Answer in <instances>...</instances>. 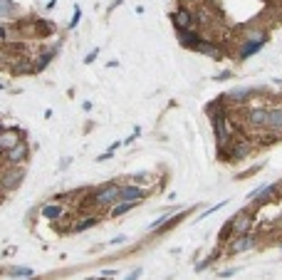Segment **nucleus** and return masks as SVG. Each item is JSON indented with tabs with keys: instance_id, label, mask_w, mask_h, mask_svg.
<instances>
[{
	"instance_id": "1",
	"label": "nucleus",
	"mask_w": 282,
	"mask_h": 280,
	"mask_svg": "<svg viewBox=\"0 0 282 280\" xmlns=\"http://www.w3.org/2000/svg\"><path fill=\"white\" fill-rule=\"evenodd\" d=\"M114 201H122V186H117V184H107L94 194L97 206H112Z\"/></svg>"
},
{
	"instance_id": "2",
	"label": "nucleus",
	"mask_w": 282,
	"mask_h": 280,
	"mask_svg": "<svg viewBox=\"0 0 282 280\" xmlns=\"http://www.w3.org/2000/svg\"><path fill=\"white\" fill-rule=\"evenodd\" d=\"M22 179H25V171H22V169H17V166H12L10 171H5V174H2L0 186H2L5 191H15V189L22 184Z\"/></svg>"
},
{
	"instance_id": "3",
	"label": "nucleus",
	"mask_w": 282,
	"mask_h": 280,
	"mask_svg": "<svg viewBox=\"0 0 282 280\" xmlns=\"http://www.w3.org/2000/svg\"><path fill=\"white\" fill-rule=\"evenodd\" d=\"M15 144H20V132H17V129H5V132H0V151H10Z\"/></svg>"
},
{
	"instance_id": "4",
	"label": "nucleus",
	"mask_w": 282,
	"mask_h": 280,
	"mask_svg": "<svg viewBox=\"0 0 282 280\" xmlns=\"http://www.w3.org/2000/svg\"><path fill=\"white\" fill-rule=\"evenodd\" d=\"M25 156H27V146H25V141H20V144H15V146L7 151V164L17 166V164L25 161Z\"/></svg>"
},
{
	"instance_id": "5",
	"label": "nucleus",
	"mask_w": 282,
	"mask_h": 280,
	"mask_svg": "<svg viewBox=\"0 0 282 280\" xmlns=\"http://www.w3.org/2000/svg\"><path fill=\"white\" fill-rule=\"evenodd\" d=\"M265 127H268L270 132L280 134L282 132V109H270V112H268V122H265Z\"/></svg>"
},
{
	"instance_id": "6",
	"label": "nucleus",
	"mask_w": 282,
	"mask_h": 280,
	"mask_svg": "<svg viewBox=\"0 0 282 280\" xmlns=\"http://www.w3.org/2000/svg\"><path fill=\"white\" fill-rule=\"evenodd\" d=\"M253 246H255V238H250V236L243 233V236H238V238L233 241L230 251H233V253H243V251H250Z\"/></svg>"
},
{
	"instance_id": "7",
	"label": "nucleus",
	"mask_w": 282,
	"mask_h": 280,
	"mask_svg": "<svg viewBox=\"0 0 282 280\" xmlns=\"http://www.w3.org/2000/svg\"><path fill=\"white\" fill-rule=\"evenodd\" d=\"M178 40H181V45H186V47H196L201 37H198L196 32H191L188 27H178Z\"/></svg>"
},
{
	"instance_id": "8",
	"label": "nucleus",
	"mask_w": 282,
	"mask_h": 280,
	"mask_svg": "<svg viewBox=\"0 0 282 280\" xmlns=\"http://www.w3.org/2000/svg\"><path fill=\"white\" fill-rule=\"evenodd\" d=\"M230 226H233V233H245V231L250 228V216H245V213H238V216L230 221Z\"/></svg>"
},
{
	"instance_id": "9",
	"label": "nucleus",
	"mask_w": 282,
	"mask_h": 280,
	"mask_svg": "<svg viewBox=\"0 0 282 280\" xmlns=\"http://www.w3.org/2000/svg\"><path fill=\"white\" fill-rule=\"evenodd\" d=\"M122 201H143V191L139 186H122Z\"/></svg>"
},
{
	"instance_id": "10",
	"label": "nucleus",
	"mask_w": 282,
	"mask_h": 280,
	"mask_svg": "<svg viewBox=\"0 0 282 280\" xmlns=\"http://www.w3.org/2000/svg\"><path fill=\"white\" fill-rule=\"evenodd\" d=\"M171 17H173V22H176L178 27H191V22H193L191 15H188V10H178V12H173Z\"/></svg>"
},
{
	"instance_id": "11",
	"label": "nucleus",
	"mask_w": 282,
	"mask_h": 280,
	"mask_svg": "<svg viewBox=\"0 0 282 280\" xmlns=\"http://www.w3.org/2000/svg\"><path fill=\"white\" fill-rule=\"evenodd\" d=\"M250 122H253L255 127H265V122H268V112H265V109H255V112H250Z\"/></svg>"
},
{
	"instance_id": "12",
	"label": "nucleus",
	"mask_w": 282,
	"mask_h": 280,
	"mask_svg": "<svg viewBox=\"0 0 282 280\" xmlns=\"http://www.w3.org/2000/svg\"><path fill=\"white\" fill-rule=\"evenodd\" d=\"M17 12V5L12 2V0H0V15L2 17H10V15H15Z\"/></svg>"
},
{
	"instance_id": "13",
	"label": "nucleus",
	"mask_w": 282,
	"mask_h": 280,
	"mask_svg": "<svg viewBox=\"0 0 282 280\" xmlns=\"http://www.w3.org/2000/svg\"><path fill=\"white\" fill-rule=\"evenodd\" d=\"M139 201H124V204H119V206H114V211H112V216L114 218H119V216H124V213H129V211L134 209Z\"/></svg>"
},
{
	"instance_id": "14",
	"label": "nucleus",
	"mask_w": 282,
	"mask_h": 280,
	"mask_svg": "<svg viewBox=\"0 0 282 280\" xmlns=\"http://www.w3.org/2000/svg\"><path fill=\"white\" fill-rule=\"evenodd\" d=\"M193 50H198V52H203V55H211V57H220V50L213 47V45H206V42H198Z\"/></svg>"
},
{
	"instance_id": "15",
	"label": "nucleus",
	"mask_w": 282,
	"mask_h": 280,
	"mask_svg": "<svg viewBox=\"0 0 282 280\" xmlns=\"http://www.w3.org/2000/svg\"><path fill=\"white\" fill-rule=\"evenodd\" d=\"M260 47H263V42H250V40H245V47H243L240 57H248V55H253L255 50H260Z\"/></svg>"
},
{
	"instance_id": "16",
	"label": "nucleus",
	"mask_w": 282,
	"mask_h": 280,
	"mask_svg": "<svg viewBox=\"0 0 282 280\" xmlns=\"http://www.w3.org/2000/svg\"><path fill=\"white\" fill-rule=\"evenodd\" d=\"M42 216H45V218H60V216H62V206H45V209H42Z\"/></svg>"
},
{
	"instance_id": "17",
	"label": "nucleus",
	"mask_w": 282,
	"mask_h": 280,
	"mask_svg": "<svg viewBox=\"0 0 282 280\" xmlns=\"http://www.w3.org/2000/svg\"><path fill=\"white\" fill-rule=\"evenodd\" d=\"M97 223V218H87V221H79L77 226H74V231H87V228H92Z\"/></svg>"
},
{
	"instance_id": "18",
	"label": "nucleus",
	"mask_w": 282,
	"mask_h": 280,
	"mask_svg": "<svg viewBox=\"0 0 282 280\" xmlns=\"http://www.w3.org/2000/svg\"><path fill=\"white\" fill-rule=\"evenodd\" d=\"M248 94H250V89H235V92H230L233 102H243V97H248Z\"/></svg>"
},
{
	"instance_id": "19",
	"label": "nucleus",
	"mask_w": 282,
	"mask_h": 280,
	"mask_svg": "<svg viewBox=\"0 0 282 280\" xmlns=\"http://www.w3.org/2000/svg\"><path fill=\"white\" fill-rule=\"evenodd\" d=\"M7 273H10V276H32V268H20V266H17V268H10Z\"/></svg>"
},
{
	"instance_id": "20",
	"label": "nucleus",
	"mask_w": 282,
	"mask_h": 280,
	"mask_svg": "<svg viewBox=\"0 0 282 280\" xmlns=\"http://www.w3.org/2000/svg\"><path fill=\"white\" fill-rule=\"evenodd\" d=\"M52 55H55V50H52V52H47L45 57H40V62H37V70H45V67H47V62L52 60Z\"/></svg>"
},
{
	"instance_id": "21",
	"label": "nucleus",
	"mask_w": 282,
	"mask_h": 280,
	"mask_svg": "<svg viewBox=\"0 0 282 280\" xmlns=\"http://www.w3.org/2000/svg\"><path fill=\"white\" fill-rule=\"evenodd\" d=\"M77 22H79V7L74 5V15H72V22H70V27H74Z\"/></svg>"
},
{
	"instance_id": "22",
	"label": "nucleus",
	"mask_w": 282,
	"mask_h": 280,
	"mask_svg": "<svg viewBox=\"0 0 282 280\" xmlns=\"http://www.w3.org/2000/svg\"><path fill=\"white\" fill-rule=\"evenodd\" d=\"M97 52H99V50H92V52L87 55V60H84V62H87V65H89V62H94V57H97Z\"/></svg>"
},
{
	"instance_id": "23",
	"label": "nucleus",
	"mask_w": 282,
	"mask_h": 280,
	"mask_svg": "<svg viewBox=\"0 0 282 280\" xmlns=\"http://www.w3.org/2000/svg\"><path fill=\"white\" fill-rule=\"evenodd\" d=\"M0 37H5V30H2V27H0Z\"/></svg>"
}]
</instances>
